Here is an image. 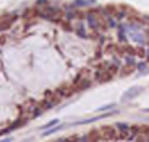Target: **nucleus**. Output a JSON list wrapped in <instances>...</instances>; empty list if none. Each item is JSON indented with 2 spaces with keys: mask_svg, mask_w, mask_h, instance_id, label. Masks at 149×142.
<instances>
[{
  "mask_svg": "<svg viewBox=\"0 0 149 142\" xmlns=\"http://www.w3.org/2000/svg\"><path fill=\"white\" fill-rule=\"evenodd\" d=\"M142 91H143L142 86H132V88H129V89H126V91H124V94H123V97H121V101H123V102L132 101V100H134L136 97H139V94H140Z\"/></svg>",
  "mask_w": 149,
  "mask_h": 142,
  "instance_id": "nucleus-1",
  "label": "nucleus"
},
{
  "mask_svg": "<svg viewBox=\"0 0 149 142\" xmlns=\"http://www.w3.org/2000/svg\"><path fill=\"white\" fill-rule=\"evenodd\" d=\"M118 113L117 110L116 111H107L104 114H99V116H95V117H91V119H85V120H79V122H74L73 125H89V123H94V122H98V120H101V119H105V117H110V116H113Z\"/></svg>",
  "mask_w": 149,
  "mask_h": 142,
  "instance_id": "nucleus-2",
  "label": "nucleus"
},
{
  "mask_svg": "<svg viewBox=\"0 0 149 142\" xmlns=\"http://www.w3.org/2000/svg\"><path fill=\"white\" fill-rule=\"evenodd\" d=\"M22 125H25V120H18V122H15V123H12L9 127L3 129V131L0 132V135H6V133H9V132H12V131H15V129H18V127L22 126Z\"/></svg>",
  "mask_w": 149,
  "mask_h": 142,
  "instance_id": "nucleus-3",
  "label": "nucleus"
},
{
  "mask_svg": "<svg viewBox=\"0 0 149 142\" xmlns=\"http://www.w3.org/2000/svg\"><path fill=\"white\" fill-rule=\"evenodd\" d=\"M96 2V0H74L73 2V7H86V6H91Z\"/></svg>",
  "mask_w": 149,
  "mask_h": 142,
  "instance_id": "nucleus-4",
  "label": "nucleus"
},
{
  "mask_svg": "<svg viewBox=\"0 0 149 142\" xmlns=\"http://www.w3.org/2000/svg\"><path fill=\"white\" fill-rule=\"evenodd\" d=\"M134 139H136V142H149V127H146V131L139 132Z\"/></svg>",
  "mask_w": 149,
  "mask_h": 142,
  "instance_id": "nucleus-5",
  "label": "nucleus"
},
{
  "mask_svg": "<svg viewBox=\"0 0 149 142\" xmlns=\"http://www.w3.org/2000/svg\"><path fill=\"white\" fill-rule=\"evenodd\" d=\"M129 34H130L132 40H133L134 43H139V44H145V37H143L142 34H138V31H136V32H129Z\"/></svg>",
  "mask_w": 149,
  "mask_h": 142,
  "instance_id": "nucleus-6",
  "label": "nucleus"
},
{
  "mask_svg": "<svg viewBox=\"0 0 149 142\" xmlns=\"http://www.w3.org/2000/svg\"><path fill=\"white\" fill-rule=\"evenodd\" d=\"M65 127V125H59V126H54V127H51V129H48V131H45V132H43L41 135L45 138V136H50V135H53V133H56V132H59V131H61V129Z\"/></svg>",
  "mask_w": 149,
  "mask_h": 142,
  "instance_id": "nucleus-7",
  "label": "nucleus"
},
{
  "mask_svg": "<svg viewBox=\"0 0 149 142\" xmlns=\"http://www.w3.org/2000/svg\"><path fill=\"white\" fill-rule=\"evenodd\" d=\"M88 23L91 25L92 28H95V29L99 27V23H98V21H96V16H95V15H92V13H89V15H88Z\"/></svg>",
  "mask_w": 149,
  "mask_h": 142,
  "instance_id": "nucleus-8",
  "label": "nucleus"
},
{
  "mask_svg": "<svg viewBox=\"0 0 149 142\" xmlns=\"http://www.w3.org/2000/svg\"><path fill=\"white\" fill-rule=\"evenodd\" d=\"M116 129H118L120 132H129V131H130V126H129L127 123L117 122V123H116Z\"/></svg>",
  "mask_w": 149,
  "mask_h": 142,
  "instance_id": "nucleus-9",
  "label": "nucleus"
},
{
  "mask_svg": "<svg viewBox=\"0 0 149 142\" xmlns=\"http://www.w3.org/2000/svg\"><path fill=\"white\" fill-rule=\"evenodd\" d=\"M57 125H59V119H53V120H50L48 123H45L44 126H41L40 129L45 131V129H51V127H54V126H57Z\"/></svg>",
  "mask_w": 149,
  "mask_h": 142,
  "instance_id": "nucleus-10",
  "label": "nucleus"
},
{
  "mask_svg": "<svg viewBox=\"0 0 149 142\" xmlns=\"http://www.w3.org/2000/svg\"><path fill=\"white\" fill-rule=\"evenodd\" d=\"M114 107H116L114 102H110V104H105V106H102V107L96 109V111H98V113H105V111H108V110H111V109H114Z\"/></svg>",
  "mask_w": 149,
  "mask_h": 142,
  "instance_id": "nucleus-11",
  "label": "nucleus"
},
{
  "mask_svg": "<svg viewBox=\"0 0 149 142\" xmlns=\"http://www.w3.org/2000/svg\"><path fill=\"white\" fill-rule=\"evenodd\" d=\"M145 69H146V63H143V62H142V63H139V64H138V70H139L142 75H145Z\"/></svg>",
  "mask_w": 149,
  "mask_h": 142,
  "instance_id": "nucleus-12",
  "label": "nucleus"
},
{
  "mask_svg": "<svg viewBox=\"0 0 149 142\" xmlns=\"http://www.w3.org/2000/svg\"><path fill=\"white\" fill-rule=\"evenodd\" d=\"M124 62H126V64H134V59L132 57V56H126V59H124Z\"/></svg>",
  "mask_w": 149,
  "mask_h": 142,
  "instance_id": "nucleus-13",
  "label": "nucleus"
},
{
  "mask_svg": "<svg viewBox=\"0 0 149 142\" xmlns=\"http://www.w3.org/2000/svg\"><path fill=\"white\" fill-rule=\"evenodd\" d=\"M80 28H78V34L80 37H86V32H85V28H83V25H79Z\"/></svg>",
  "mask_w": 149,
  "mask_h": 142,
  "instance_id": "nucleus-14",
  "label": "nucleus"
},
{
  "mask_svg": "<svg viewBox=\"0 0 149 142\" xmlns=\"http://www.w3.org/2000/svg\"><path fill=\"white\" fill-rule=\"evenodd\" d=\"M13 141V138H10V136H7V138H5V139H2L0 142H12Z\"/></svg>",
  "mask_w": 149,
  "mask_h": 142,
  "instance_id": "nucleus-15",
  "label": "nucleus"
},
{
  "mask_svg": "<svg viewBox=\"0 0 149 142\" xmlns=\"http://www.w3.org/2000/svg\"><path fill=\"white\" fill-rule=\"evenodd\" d=\"M47 3V0H37V5L41 6V5H45Z\"/></svg>",
  "mask_w": 149,
  "mask_h": 142,
  "instance_id": "nucleus-16",
  "label": "nucleus"
},
{
  "mask_svg": "<svg viewBox=\"0 0 149 142\" xmlns=\"http://www.w3.org/2000/svg\"><path fill=\"white\" fill-rule=\"evenodd\" d=\"M110 27H111V28H116V22H114L113 19H110Z\"/></svg>",
  "mask_w": 149,
  "mask_h": 142,
  "instance_id": "nucleus-17",
  "label": "nucleus"
},
{
  "mask_svg": "<svg viewBox=\"0 0 149 142\" xmlns=\"http://www.w3.org/2000/svg\"><path fill=\"white\" fill-rule=\"evenodd\" d=\"M145 111H146V113H149V109H145Z\"/></svg>",
  "mask_w": 149,
  "mask_h": 142,
  "instance_id": "nucleus-18",
  "label": "nucleus"
},
{
  "mask_svg": "<svg viewBox=\"0 0 149 142\" xmlns=\"http://www.w3.org/2000/svg\"><path fill=\"white\" fill-rule=\"evenodd\" d=\"M146 54H148V56H149V48H148V51H146Z\"/></svg>",
  "mask_w": 149,
  "mask_h": 142,
  "instance_id": "nucleus-19",
  "label": "nucleus"
},
{
  "mask_svg": "<svg viewBox=\"0 0 149 142\" xmlns=\"http://www.w3.org/2000/svg\"><path fill=\"white\" fill-rule=\"evenodd\" d=\"M146 72H148V73H149V70H146Z\"/></svg>",
  "mask_w": 149,
  "mask_h": 142,
  "instance_id": "nucleus-20",
  "label": "nucleus"
},
{
  "mask_svg": "<svg viewBox=\"0 0 149 142\" xmlns=\"http://www.w3.org/2000/svg\"><path fill=\"white\" fill-rule=\"evenodd\" d=\"M148 35H149V32H148Z\"/></svg>",
  "mask_w": 149,
  "mask_h": 142,
  "instance_id": "nucleus-21",
  "label": "nucleus"
}]
</instances>
